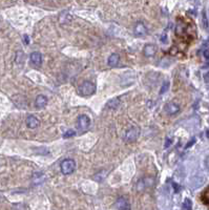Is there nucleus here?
<instances>
[{"instance_id":"f257e3e1","label":"nucleus","mask_w":209,"mask_h":210,"mask_svg":"<svg viewBox=\"0 0 209 210\" xmlns=\"http://www.w3.org/2000/svg\"><path fill=\"white\" fill-rule=\"evenodd\" d=\"M78 91L81 96H91L96 92V85L91 81H84L79 85Z\"/></svg>"},{"instance_id":"f03ea898","label":"nucleus","mask_w":209,"mask_h":210,"mask_svg":"<svg viewBox=\"0 0 209 210\" xmlns=\"http://www.w3.org/2000/svg\"><path fill=\"white\" fill-rule=\"evenodd\" d=\"M76 169V162L73 159H65L61 162L60 170L64 176L71 175Z\"/></svg>"},{"instance_id":"7ed1b4c3","label":"nucleus","mask_w":209,"mask_h":210,"mask_svg":"<svg viewBox=\"0 0 209 210\" xmlns=\"http://www.w3.org/2000/svg\"><path fill=\"white\" fill-rule=\"evenodd\" d=\"M140 136V128L138 126H133L126 130L124 134V141L126 143H133L138 139Z\"/></svg>"},{"instance_id":"20e7f679","label":"nucleus","mask_w":209,"mask_h":210,"mask_svg":"<svg viewBox=\"0 0 209 210\" xmlns=\"http://www.w3.org/2000/svg\"><path fill=\"white\" fill-rule=\"evenodd\" d=\"M133 33H135V35L138 36V37H143V36H146L148 34V29L144 23L139 21V22H137L135 24Z\"/></svg>"},{"instance_id":"39448f33","label":"nucleus","mask_w":209,"mask_h":210,"mask_svg":"<svg viewBox=\"0 0 209 210\" xmlns=\"http://www.w3.org/2000/svg\"><path fill=\"white\" fill-rule=\"evenodd\" d=\"M89 125H91V119L86 115H81L78 117V128L81 131H85L88 129Z\"/></svg>"},{"instance_id":"423d86ee","label":"nucleus","mask_w":209,"mask_h":210,"mask_svg":"<svg viewBox=\"0 0 209 210\" xmlns=\"http://www.w3.org/2000/svg\"><path fill=\"white\" fill-rule=\"evenodd\" d=\"M156 53H157V46L154 45V44L148 43V44H146L144 46V49H143V54H144V56L147 57V58L154 57L156 55Z\"/></svg>"},{"instance_id":"0eeeda50","label":"nucleus","mask_w":209,"mask_h":210,"mask_svg":"<svg viewBox=\"0 0 209 210\" xmlns=\"http://www.w3.org/2000/svg\"><path fill=\"white\" fill-rule=\"evenodd\" d=\"M153 184H154V180L151 178H143L138 182L137 188H138V190H143V189L153 186Z\"/></svg>"},{"instance_id":"6e6552de","label":"nucleus","mask_w":209,"mask_h":210,"mask_svg":"<svg viewBox=\"0 0 209 210\" xmlns=\"http://www.w3.org/2000/svg\"><path fill=\"white\" fill-rule=\"evenodd\" d=\"M29 60H31L32 64L35 65V66H41L43 59H42V55H41L40 53L34 52L31 54V56H29Z\"/></svg>"},{"instance_id":"1a4fd4ad","label":"nucleus","mask_w":209,"mask_h":210,"mask_svg":"<svg viewBox=\"0 0 209 210\" xmlns=\"http://www.w3.org/2000/svg\"><path fill=\"white\" fill-rule=\"evenodd\" d=\"M165 112L170 116H174L180 112V106L178 104L174 103V102H170V103H167L165 105Z\"/></svg>"},{"instance_id":"9d476101","label":"nucleus","mask_w":209,"mask_h":210,"mask_svg":"<svg viewBox=\"0 0 209 210\" xmlns=\"http://www.w3.org/2000/svg\"><path fill=\"white\" fill-rule=\"evenodd\" d=\"M116 208L120 209V210H128V209H130V206H129L128 201L125 199V197H119L117 200V202H116Z\"/></svg>"},{"instance_id":"9b49d317","label":"nucleus","mask_w":209,"mask_h":210,"mask_svg":"<svg viewBox=\"0 0 209 210\" xmlns=\"http://www.w3.org/2000/svg\"><path fill=\"white\" fill-rule=\"evenodd\" d=\"M39 125H40V122L37 117L29 116L28 118H26V126H28L29 128H31V129H35V128H37Z\"/></svg>"},{"instance_id":"f8f14e48","label":"nucleus","mask_w":209,"mask_h":210,"mask_svg":"<svg viewBox=\"0 0 209 210\" xmlns=\"http://www.w3.org/2000/svg\"><path fill=\"white\" fill-rule=\"evenodd\" d=\"M47 104V98L45 96L43 95H39L37 96V98H36L35 100V106L37 107V108H43V107H45Z\"/></svg>"},{"instance_id":"ddd939ff","label":"nucleus","mask_w":209,"mask_h":210,"mask_svg":"<svg viewBox=\"0 0 209 210\" xmlns=\"http://www.w3.org/2000/svg\"><path fill=\"white\" fill-rule=\"evenodd\" d=\"M119 62H120V56L116 53L112 54V55L108 57V60H107V64H108V66L110 67H116L119 64Z\"/></svg>"},{"instance_id":"4468645a","label":"nucleus","mask_w":209,"mask_h":210,"mask_svg":"<svg viewBox=\"0 0 209 210\" xmlns=\"http://www.w3.org/2000/svg\"><path fill=\"white\" fill-rule=\"evenodd\" d=\"M44 181V175L42 172H36L33 175V183L35 185H40Z\"/></svg>"},{"instance_id":"2eb2a0df","label":"nucleus","mask_w":209,"mask_h":210,"mask_svg":"<svg viewBox=\"0 0 209 210\" xmlns=\"http://www.w3.org/2000/svg\"><path fill=\"white\" fill-rule=\"evenodd\" d=\"M60 23H62V24H65V23H68V22H71V14L68 13V12H62L61 13V15H60Z\"/></svg>"},{"instance_id":"dca6fc26","label":"nucleus","mask_w":209,"mask_h":210,"mask_svg":"<svg viewBox=\"0 0 209 210\" xmlns=\"http://www.w3.org/2000/svg\"><path fill=\"white\" fill-rule=\"evenodd\" d=\"M119 104H120V102H119L118 99H112L107 103V107H109L110 109H116L119 106Z\"/></svg>"},{"instance_id":"f3484780","label":"nucleus","mask_w":209,"mask_h":210,"mask_svg":"<svg viewBox=\"0 0 209 210\" xmlns=\"http://www.w3.org/2000/svg\"><path fill=\"white\" fill-rule=\"evenodd\" d=\"M182 208H183L184 210H190V209H191L192 208L191 201H190L189 199H185L183 205H182Z\"/></svg>"},{"instance_id":"a211bd4d","label":"nucleus","mask_w":209,"mask_h":210,"mask_svg":"<svg viewBox=\"0 0 209 210\" xmlns=\"http://www.w3.org/2000/svg\"><path fill=\"white\" fill-rule=\"evenodd\" d=\"M202 201L205 204H208L209 205V187L202 193Z\"/></svg>"},{"instance_id":"6ab92c4d","label":"nucleus","mask_w":209,"mask_h":210,"mask_svg":"<svg viewBox=\"0 0 209 210\" xmlns=\"http://www.w3.org/2000/svg\"><path fill=\"white\" fill-rule=\"evenodd\" d=\"M168 88H169V82L168 81H165L162 85H161V88H160V94L161 95H163V94H165V92L168 91Z\"/></svg>"},{"instance_id":"aec40b11","label":"nucleus","mask_w":209,"mask_h":210,"mask_svg":"<svg viewBox=\"0 0 209 210\" xmlns=\"http://www.w3.org/2000/svg\"><path fill=\"white\" fill-rule=\"evenodd\" d=\"M76 136V131L73 130V129H68L67 131H65V133L63 134V138H65V139H67V138H71Z\"/></svg>"},{"instance_id":"412c9836","label":"nucleus","mask_w":209,"mask_h":210,"mask_svg":"<svg viewBox=\"0 0 209 210\" xmlns=\"http://www.w3.org/2000/svg\"><path fill=\"white\" fill-rule=\"evenodd\" d=\"M202 21H203V25H204V28L207 29L208 28V20H207V17H206L205 12H203V19H202Z\"/></svg>"},{"instance_id":"4be33fe9","label":"nucleus","mask_w":209,"mask_h":210,"mask_svg":"<svg viewBox=\"0 0 209 210\" xmlns=\"http://www.w3.org/2000/svg\"><path fill=\"white\" fill-rule=\"evenodd\" d=\"M171 143H172V139H169V138H167L166 139V142H165V148H167V147H169L170 145H171Z\"/></svg>"},{"instance_id":"5701e85b","label":"nucleus","mask_w":209,"mask_h":210,"mask_svg":"<svg viewBox=\"0 0 209 210\" xmlns=\"http://www.w3.org/2000/svg\"><path fill=\"white\" fill-rule=\"evenodd\" d=\"M23 42H24L26 45H28V44H29V37L28 35H24V36H23Z\"/></svg>"},{"instance_id":"b1692460","label":"nucleus","mask_w":209,"mask_h":210,"mask_svg":"<svg viewBox=\"0 0 209 210\" xmlns=\"http://www.w3.org/2000/svg\"><path fill=\"white\" fill-rule=\"evenodd\" d=\"M196 142V139H192L191 141H190V142H188V144L186 145V147H185V148H189L190 146H192V144Z\"/></svg>"},{"instance_id":"393cba45","label":"nucleus","mask_w":209,"mask_h":210,"mask_svg":"<svg viewBox=\"0 0 209 210\" xmlns=\"http://www.w3.org/2000/svg\"><path fill=\"white\" fill-rule=\"evenodd\" d=\"M174 188H175V192H178V191H180V186H179L178 184H175V183H174Z\"/></svg>"},{"instance_id":"a878e982","label":"nucleus","mask_w":209,"mask_h":210,"mask_svg":"<svg viewBox=\"0 0 209 210\" xmlns=\"http://www.w3.org/2000/svg\"><path fill=\"white\" fill-rule=\"evenodd\" d=\"M166 38H167L166 32H164L163 35H162V37H161V41H162V42H166Z\"/></svg>"},{"instance_id":"bb28decb","label":"nucleus","mask_w":209,"mask_h":210,"mask_svg":"<svg viewBox=\"0 0 209 210\" xmlns=\"http://www.w3.org/2000/svg\"><path fill=\"white\" fill-rule=\"evenodd\" d=\"M204 80H205V82H207V83H209V73H207L204 76Z\"/></svg>"},{"instance_id":"cd10ccee","label":"nucleus","mask_w":209,"mask_h":210,"mask_svg":"<svg viewBox=\"0 0 209 210\" xmlns=\"http://www.w3.org/2000/svg\"><path fill=\"white\" fill-rule=\"evenodd\" d=\"M204 57L207 60H209V50H205V52H204Z\"/></svg>"},{"instance_id":"c85d7f7f","label":"nucleus","mask_w":209,"mask_h":210,"mask_svg":"<svg viewBox=\"0 0 209 210\" xmlns=\"http://www.w3.org/2000/svg\"><path fill=\"white\" fill-rule=\"evenodd\" d=\"M207 134H208V138H209V130L207 131Z\"/></svg>"}]
</instances>
